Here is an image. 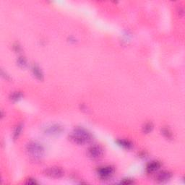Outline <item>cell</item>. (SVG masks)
<instances>
[{
	"instance_id": "8992f818",
	"label": "cell",
	"mask_w": 185,
	"mask_h": 185,
	"mask_svg": "<svg viewBox=\"0 0 185 185\" xmlns=\"http://www.w3.org/2000/svg\"><path fill=\"white\" fill-rule=\"evenodd\" d=\"M63 130H64V128L62 126L58 125V124H54V125L48 126L45 129V133L51 136H56V135L62 134Z\"/></svg>"
},
{
	"instance_id": "30bf717a",
	"label": "cell",
	"mask_w": 185,
	"mask_h": 185,
	"mask_svg": "<svg viewBox=\"0 0 185 185\" xmlns=\"http://www.w3.org/2000/svg\"><path fill=\"white\" fill-rule=\"evenodd\" d=\"M32 71H33V73L34 74L35 78H37V79L42 80L44 79V74H43L42 71L41 70V69L39 68L38 66L37 65H33L32 67Z\"/></svg>"
},
{
	"instance_id": "6da1fadb",
	"label": "cell",
	"mask_w": 185,
	"mask_h": 185,
	"mask_svg": "<svg viewBox=\"0 0 185 185\" xmlns=\"http://www.w3.org/2000/svg\"><path fill=\"white\" fill-rule=\"evenodd\" d=\"M70 140L77 145H85L92 140V135L87 129L77 127L70 135Z\"/></svg>"
},
{
	"instance_id": "5b68a950",
	"label": "cell",
	"mask_w": 185,
	"mask_h": 185,
	"mask_svg": "<svg viewBox=\"0 0 185 185\" xmlns=\"http://www.w3.org/2000/svg\"><path fill=\"white\" fill-rule=\"evenodd\" d=\"M114 173V169L111 166H106L101 167V169H98V174L100 178L102 180H108L113 176Z\"/></svg>"
},
{
	"instance_id": "2e32d148",
	"label": "cell",
	"mask_w": 185,
	"mask_h": 185,
	"mask_svg": "<svg viewBox=\"0 0 185 185\" xmlns=\"http://www.w3.org/2000/svg\"><path fill=\"white\" fill-rule=\"evenodd\" d=\"M26 183L28 184H36L37 182H35V180H33V179H28Z\"/></svg>"
},
{
	"instance_id": "52a82bcc",
	"label": "cell",
	"mask_w": 185,
	"mask_h": 185,
	"mask_svg": "<svg viewBox=\"0 0 185 185\" xmlns=\"http://www.w3.org/2000/svg\"><path fill=\"white\" fill-rule=\"evenodd\" d=\"M172 174L168 171H163V172H159L156 176V180L158 182L165 183L167 182L172 179Z\"/></svg>"
},
{
	"instance_id": "9a60e30c",
	"label": "cell",
	"mask_w": 185,
	"mask_h": 185,
	"mask_svg": "<svg viewBox=\"0 0 185 185\" xmlns=\"http://www.w3.org/2000/svg\"><path fill=\"white\" fill-rule=\"evenodd\" d=\"M17 64L22 67H25L27 65V61L24 57H20L17 60Z\"/></svg>"
},
{
	"instance_id": "9c48e42d",
	"label": "cell",
	"mask_w": 185,
	"mask_h": 185,
	"mask_svg": "<svg viewBox=\"0 0 185 185\" xmlns=\"http://www.w3.org/2000/svg\"><path fill=\"white\" fill-rule=\"evenodd\" d=\"M117 143L119 146L122 147L123 148L125 149H127V150H129V149H131L132 147H133L132 143L130 141L127 140H118Z\"/></svg>"
},
{
	"instance_id": "8fae6325",
	"label": "cell",
	"mask_w": 185,
	"mask_h": 185,
	"mask_svg": "<svg viewBox=\"0 0 185 185\" xmlns=\"http://www.w3.org/2000/svg\"><path fill=\"white\" fill-rule=\"evenodd\" d=\"M153 129V125L151 122H147L143 127V132L145 134L150 133Z\"/></svg>"
},
{
	"instance_id": "ba28073f",
	"label": "cell",
	"mask_w": 185,
	"mask_h": 185,
	"mask_svg": "<svg viewBox=\"0 0 185 185\" xmlns=\"http://www.w3.org/2000/svg\"><path fill=\"white\" fill-rule=\"evenodd\" d=\"M161 164L159 161H151L146 166V171L148 173H153L157 172L159 169L161 168Z\"/></svg>"
},
{
	"instance_id": "7a4b0ae2",
	"label": "cell",
	"mask_w": 185,
	"mask_h": 185,
	"mask_svg": "<svg viewBox=\"0 0 185 185\" xmlns=\"http://www.w3.org/2000/svg\"><path fill=\"white\" fill-rule=\"evenodd\" d=\"M26 151L28 154L35 159L41 158L45 153L44 146L36 141L29 142L26 145Z\"/></svg>"
},
{
	"instance_id": "3957f363",
	"label": "cell",
	"mask_w": 185,
	"mask_h": 185,
	"mask_svg": "<svg viewBox=\"0 0 185 185\" xmlns=\"http://www.w3.org/2000/svg\"><path fill=\"white\" fill-rule=\"evenodd\" d=\"M88 155L92 160H99L103 155V149L98 145H93L88 150Z\"/></svg>"
},
{
	"instance_id": "4fadbf2b",
	"label": "cell",
	"mask_w": 185,
	"mask_h": 185,
	"mask_svg": "<svg viewBox=\"0 0 185 185\" xmlns=\"http://www.w3.org/2000/svg\"><path fill=\"white\" fill-rule=\"evenodd\" d=\"M23 129V126L21 125H20L18 126H17L16 128H15V131H14V134H13V137L14 139H17V137H19V135H20L21 131H22Z\"/></svg>"
},
{
	"instance_id": "277c9868",
	"label": "cell",
	"mask_w": 185,
	"mask_h": 185,
	"mask_svg": "<svg viewBox=\"0 0 185 185\" xmlns=\"http://www.w3.org/2000/svg\"><path fill=\"white\" fill-rule=\"evenodd\" d=\"M44 174L51 178L59 179L64 176V171L60 167L53 166L46 169L44 171Z\"/></svg>"
},
{
	"instance_id": "e0dca14e",
	"label": "cell",
	"mask_w": 185,
	"mask_h": 185,
	"mask_svg": "<svg viewBox=\"0 0 185 185\" xmlns=\"http://www.w3.org/2000/svg\"><path fill=\"white\" fill-rule=\"evenodd\" d=\"M133 182L132 181H131L130 180H129V179H126V180H125L122 182V183L123 184H132V183Z\"/></svg>"
},
{
	"instance_id": "7c38bea8",
	"label": "cell",
	"mask_w": 185,
	"mask_h": 185,
	"mask_svg": "<svg viewBox=\"0 0 185 185\" xmlns=\"http://www.w3.org/2000/svg\"><path fill=\"white\" fill-rule=\"evenodd\" d=\"M23 97V94L20 92H14L13 94H11L10 96V99L13 101H17L20 99H21V98Z\"/></svg>"
},
{
	"instance_id": "5bb4252c",
	"label": "cell",
	"mask_w": 185,
	"mask_h": 185,
	"mask_svg": "<svg viewBox=\"0 0 185 185\" xmlns=\"http://www.w3.org/2000/svg\"><path fill=\"white\" fill-rule=\"evenodd\" d=\"M161 132H162V135L164 136L165 137H166V138L168 139H172L173 137V135L172 133V132L169 130V129H163L162 130H161Z\"/></svg>"
}]
</instances>
